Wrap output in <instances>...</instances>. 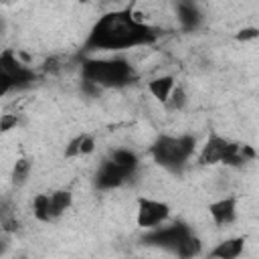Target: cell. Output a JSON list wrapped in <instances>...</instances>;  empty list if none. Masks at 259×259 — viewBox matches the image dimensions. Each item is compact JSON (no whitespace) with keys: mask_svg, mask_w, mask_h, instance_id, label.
Here are the masks:
<instances>
[{"mask_svg":"<svg viewBox=\"0 0 259 259\" xmlns=\"http://www.w3.org/2000/svg\"><path fill=\"white\" fill-rule=\"evenodd\" d=\"M154 38V28H150L130 10H115L103 14L95 22L89 32L87 47L99 51H119L152 42Z\"/></svg>","mask_w":259,"mask_h":259,"instance_id":"obj_1","label":"cell"},{"mask_svg":"<svg viewBox=\"0 0 259 259\" xmlns=\"http://www.w3.org/2000/svg\"><path fill=\"white\" fill-rule=\"evenodd\" d=\"M81 71L87 83L103 87H123L136 79L125 59H87Z\"/></svg>","mask_w":259,"mask_h":259,"instance_id":"obj_2","label":"cell"},{"mask_svg":"<svg viewBox=\"0 0 259 259\" xmlns=\"http://www.w3.org/2000/svg\"><path fill=\"white\" fill-rule=\"evenodd\" d=\"M194 152V138L190 136H162L152 146V156L166 168L182 166Z\"/></svg>","mask_w":259,"mask_h":259,"instance_id":"obj_3","label":"cell"},{"mask_svg":"<svg viewBox=\"0 0 259 259\" xmlns=\"http://www.w3.org/2000/svg\"><path fill=\"white\" fill-rule=\"evenodd\" d=\"M0 75L4 79H8V83L12 87H22V85H28L32 79H34V73L18 61V57L12 53V51H4L0 53Z\"/></svg>","mask_w":259,"mask_h":259,"instance_id":"obj_4","label":"cell"},{"mask_svg":"<svg viewBox=\"0 0 259 259\" xmlns=\"http://www.w3.org/2000/svg\"><path fill=\"white\" fill-rule=\"evenodd\" d=\"M188 235H190V229H188L184 223H174V225H170V227H160V229L152 231L150 235H146V241L176 251L178 245H180Z\"/></svg>","mask_w":259,"mask_h":259,"instance_id":"obj_5","label":"cell"},{"mask_svg":"<svg viewBox=\"0 0 259 259\" xmlns=\"http://www.w3.org/2000/svg\"><path fill=\"white\" fill-rule=\"evenodd\" d=\"M168 219V204L152 198H140L138 202V225L140 227H158Z\"/></svg>","mask_w":259,"mask_h":259,"instance_id":"obj_6","label":"cell"},{"mask_svg":"<svg viewBox=\"0 0 259 259\" xmlns=\"http://www.w3.org/2000/svg\"><path fill=\"white\" fill-rule=\"evenodd\" d=\"M134 174V170L125 168V166H119L115 164L113 160H105L101 166H99V172H97V186L99 188H113V186H119L121 182H125L130 176Z\"/></svg>","mask_w":259,"mask_h":259,"instance_id":"obj_7","label":"cell"},{"mask_svg":"<svg viewBox=\"0 0 259 259\" xmlns=\"http://www.w3.org/2000/svg\"><path fill=\"white\" fill-rule=\"evenodd\" d=\"M210 217L214 219L217 225H227L235 219L237 214V204H235V198H221V200H214L210 206Z\"/></svg>","mask_w":259,"mask_h":259,"instance_id":"obj_8","label":"cell"},{"mask_svg":"<svg viewBox=\"0 0 259 259\" xmlns=\"http://www.w3.org/2000/svg\"><path fill=\"white\" fill-rule=\"evenodd\" d=\"M178 20L184 28H194L200 22V10L196 8L194 0H180L178 2Z\"/></svg>","mask_w":259,"mask_h":259,"instance_id":"obj_9","label":"cell"},{"mask_svg":"<svg viewBox=\"0 0 259 259\" xmlns=\"http://www.w3.org/2000/svg\"><path fill=\"white\" fill-rule=\"evenodd\" d=\"M243 245H245V241L241 239V237H237V239H227V241H223V243H219L212 251H210V257H221V259H235V257H239L241 255V251H243Z\"/></svg>","mask_w":259,"mask_h":259,"instance_id":"obj_10","label":"cell"},{"mask_svg":"<svg viewBox=\"0 0 259 259\" xmlns=\"http://www.w3.org/2000/svg\"><path fill=\"white\" fill-rule=\"evenodd\" d=\"M93 148H95L93 138H91L89 134H81V136H77V138H73V140L69 142V146H67L65 154H67L69 158H77V156L91 154V152H93Z\"/></svg>","mask_w":259,"mask_h":259,"instance_id":"obj_11","label":"cell"},{"mask_svg":"<svg viewBox=\"0 0 259 259\" xmlns=\"http://www.w3.org/2000/svg\"><path fill=\"white\" fill-rule=\"evenodd\" d=\"M172 89H174V79H172L170 75L156 77V79H152V81L148 83V91H150L158 101H162V103L168 99V95H170Z\"/></svg>","mask_w":259,"mask_h":259,"instance_id":"obj_12","label":"cell"},{"mask_svg":"<svg viewBox=\"0 0 259 259\" xmlns=\"http://www.w3.org/2000/svg\"><path fill=\"white\" fill-rule=\"evenodd\" d=\"M49 202H51V214H53V219H55V217L63 214V212L71 206L73 196H71L69 190H57V192L49 194Z\"/></svg>","mask_w":259,"mask_h":259,"instance_id":"obj_13","label":"cell"},{"mask_svg":"<svg viewBox=\"0 0 259 259\" xmlns=\"http://www.w3.org/2000/svg\"><path fill=\"white\" fill-rule=\"evenodd\" d=\"M30 168H32L30 160H26V158L16 160V162H14V168H12V174H10L12 184H14V186H22V184L28 180V176H30Z\"/></svg>","mask_w":259,"mask_h":259,"instance_id":"obj_14","label":"cell"},{"mask_svg":"<svg viewBox=\"0 0 259 259\" xmlns=\"http://www.w3.org/2000/svg\"><path fill=\"white\" fill-rule=\"evenodd\" d=\"M32 212L38 221H51V202H49V194H36L32 200Z\"/></svg>","mask_w":259,"mask_h":259,"instance_id":"obj_15","label":"cell"},{"mask_svg":"<svg viewBox=\"0 0 259 259\" xmlns=\"http://www.w3.org/2000/svg\"><path fill=\"white\" fill-rule=\"evenodd\" d=\"M176 253H178L180 257H194L196 253H200V241L190 233V235H188V237L178 245Z\"/></svg>","mask_w":259,"mask_h":259,"instance_id":"obj_16","label":"cell"},{"mask_svg":"<svg viewBox=\"0 0 259 259\" xmlns=\"http://www.w3.org/2000/svg\"><path fill=\"white\" fill-rule=\"evenodd\" d=\"M184 101H186V93H184L182 87H178V89H172L170 91V95H168V99L164 103H166L168 109H180L184 105Z\"/></svg>","mask_w":259,"mask_h":259,"instance_id":"obj_17","label":"cell"},{"mask_svg":"<svg viewBox=\"0 0 259 259\" xmlns=\"http://www.w3.org/2000/svg\"><path fill=\"white\" fill-rule=\"evenodd\" d=\"M18 123V117L14 113H2L0 115V132H8Z\"/></svg>","mask_w":259,"mask_h":259,"instance_id":"obj_18","label":"cell"},{"mask_svg":"<svg viewBox=\"0 0 259 259\" xmlns=\"http://www.w3.org/2000/svg\"><path fill=\"white\" fill-rule=\"evenodd\" d=\"M255 36H257V28H243V30L237 34L239 40H247V38H255Z\"/></svg>","mask_w":259,"mask_h":259,"instance_id":"obj_19","label":"cell"},{"mask_svg":"<svg viewBox=\"0 0 259 259\" xmlns=\"http://www.w3.org/2000/svg\"><path fill=\"white\" fill-rule=\"evenodd\" d=\"M10 89H12V85L8 83V79H4V77L0 75V97H2L6 91H10Z\"/></svg>","mask_w":259,"mask_h":259,"instance_id":"obj_20","label":"cell"},{"mask_svg":"<svg viewBox=\"0 0 259 259\" xmlns=\"http://www.w3.org/2000/svg\"><path fill=\"white\" fill-rule=\"evenodd\" d=\"M0 219H2V206H0Z\"/></svg>","mask_w":259,"mask_h":259,"instance_id":"obj_21","label":"cell"},{"mask_svg":"<svg viewBox=\"0 0 259 259\" xmlns=\"http://www.w3.org/2000/svg\"><path fill=\"white\" fill-rule=\"evenodd\" d=\"M0 2H8V0H0Z\"/></svg>","mask_w":259,"mask_h":259,"instance_id":"obj_22","label":"cell"}]
</instances>
